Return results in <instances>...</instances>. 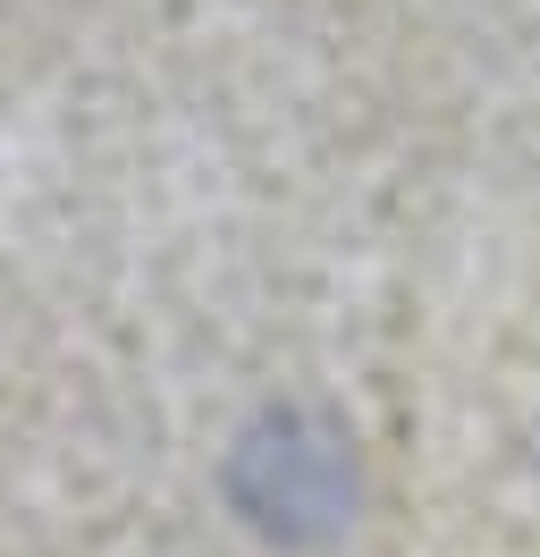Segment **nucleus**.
Here are the masks:
<instances>
[{
    "label": "nucleus",
    "mask_w": 540,
    "mask_h": 557,
    "mask_svg": "<svg viewBox=\"0 0 540 557\" xmlns=\"http://www.w3.org/2000/svg\"><path fill=\"white\" fill-rule=\"evenodd\" d=\"M229 498L279 549H321L355 516V448L321 406H270L236 431Z\"/></svg>",
    "instance_id": "f257e3e1"
}]
</instances>
